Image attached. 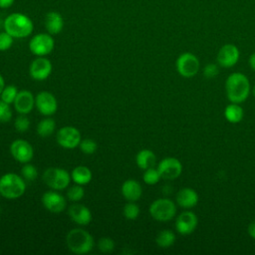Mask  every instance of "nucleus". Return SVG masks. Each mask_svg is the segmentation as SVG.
I'll return each mask as SVG.
<instances>
[{"label": "nucleus", "mask_w": 255, "mask_h": 255, "mask_svg": "<svg viewBox=\"0 0 255 255\" xmlns=\"http://www.w3.org/2000/svg\"><path fill=\"white\" fill-rule=\"evenodd\" d=\"M250 88L248 78L239 72L231 73L225 82L226 96L231 103H243L249 96Z\"/></svg>", "instance_id": "obj_1"}, {"label": "nucleus", "mask_w": 255, "mask_h": 255, "mask_svg": "<svg viewBox=\"0 0 255 255\" xmlns=\"http://www.w3.org/2000/svg\"><path fill=\"white\" fill-rule=\"evenodd\" d=\"M56 139L59 145L69 149L77 147L82 140L79 129L71 126L61 128L57 132Z\"/></svg>", "instance_id": "obj_9"}, {"label": "nucleus", "mask_w": 255, "mask_h": 255, "mask_svg": "<svg viewBox=\"0 0 255 255\" xmlns=\"http://www.w3.org/2000/svg\"><path fill=\"white\" fill-rule=\"evenodd\" d=\"M35 106L43 116H52L58 109L56 98L50 92H40L35 98Z\"/></svg>", "instance_id": "obj_14"}, {"label": "nucleus", "mask_w": 255, "mask_h": 255, "mask_svg": "<svg viewBox=\"0 0 255 255\" xmlns=\"http://www.w3.org/2000/svg\"><path fill=\"white\" fill-rule=\"evenodd\" d=\"M21 174H22V177L27 180V181H32L34 180L37 175H38V171L36 169V167L33 165V164H30V163H25V165L22 167L21 169Z\"/></svg>", "instance_id": "obj_31"}, {"label": "nucleus", "mask_w": 255, "mask_h": 255, "mask_svg": "<svg viewBox=\"0 0 255 255\" xmlns=\"http://www.w3.org/2000/svg\"><path fill=\"white\" fill-rule=\"evenodd\" d=\"M66 244L73 253L86 254L93 249L94 238L88 231L81 228H74L68 232Z\"/></svg>", "instance_id": "obj_3"}, {"label": "nucleus", "mask_w": 255, "mask_h": 255, "mask_svg": "<svg viewBox=\"0 0 255 255\" xmlns=\"http://www.w3.org/2000/svg\"><path fill=\"white\" fill-rule=\"evenodd\" d=\"M85 195L84 188L80 184H75L68 188L67 191V197L71 201H80Z\"/></svg>", "instance_id": "obj_29"}, {"label": "nucleus", "mask_w": 255, "mask_h": 255, "mask_svg": "<svg viewBox=\"0 0 255 255\" xmlns=\"http://www.w3.org/2000/svg\"><path fill=\"white\" fill-rule=\"evenodd\" d=\"M17 94H18L17 88L15 86L9 85V86H5V88L3 89L0 97H1L2 101L11 105V104L14 103V101L17 97Z\"/></svg>", "instance_id": "obj_28"}, {"label": "nucleus", "mask_w": 255, "mask_h": 255, "mask_svg": "<svg viewBox=\"0 0 255 255\" xmlns=\"http://www.w3.org/2000/svg\"><path fill=\"white\" fill-rule=\"evenodd\" d=\"M157 169L160 173L161 178L167 179V180H173L182 172V164L181 162L172 156L164 157L159 161L157 164Z\"/></svg>", "instance_id": "obj_10"}, {"label": "nucleus", "mask_w": 255, "mask_h": 255, "mask_svg": "<svg viewBox=\"0 0 255 255\" xmlns=\"http://www.w3.org/2000/svg\"><path fill=\"white\" fill-rule=\"evenodd\" d=\"M139 214V207L137 204L134 203V201H128L124 207V215L126 218L129 220L136 219Z\"/></svg>", "instance_id": "obj_30"}, {"label": "nucleus", "mask_w": 255, "mask_h": 255, "mask_svg": "<svg viewBox=\"0 0 255 255\" xmlns=\"http://www.w3.org/2000/svg\"><path fill=\"white\" fill-rule=\"evenodd\" d=\"M253 95H254V97H255V86H254V88H253Z\"/></svg>", "instance_id": "obj_42"}, {"label": "nucleus", "mask_w": 255, "mask_h": 255, "mask_svg": "<svg viewBox=\"0 0 255 255\" xmlns=\"http://www.w3.org/2000/svg\"><path fill=\"white\" fill-rule=\"evenodd\" d=\"M175 67L180 76L184 78H191L199 71L200 63L194 54L185 52L178 56L175 62Z\"/></svg>", "instance_id": "obj_7"}, {"label": "nucleus", "mask_w": 255, "mask_h": 255, "mask_svg": "<svg viewBox=\"0 0 255 255\" xmlns=\"http://www.w3.org/2000/svg\"><path fill=\"white\" fill-rule=\"evenodd\" d=\"M4 88H5V81H4V78L0 75V95H1Z\"/></svg>", "instance_id": "obj_41"}, {"label": "nucleus", "mask_w": 255, "mask_h": 255, "mask_svg": "<svg viewBox=\"0 0 255 255\" xmlns=\"http://www.w3.org/2000/svg\"><path fill=\"white\" fill-rule=\"evenodd\" d=\"M243 116L244 112L242 107L236 103H231L224 110V117L231 124L240 123L243 119Z\"/></svg>", "instance_id": "obj_24"}, {"label": "nucleus", "mask_w": 255, "mask_h": 255, "mask_svg": "<svg viewBox=\"0 0 255 255\" xmlns=\"http://www.w3.org/2000/svg\"><path fill=\"white\" fill-rule=\"evenodd\" d=\"M15 0H0V8L7 9L13 5Z\"/></svg>", "instance_id": "obj_38"}, {"label": "nucleus", "mask_w": 255, "mask_h": 255, "mask_svg": "<svg viewBox=\"0 0 255 255\" xmlns=\"http://www.w3.org/2000/svg\"><path fill=\"white\" fill-rule=\"evenodd\" d=\"M55 128H56L55 121L50 118H47L39 122L37 126V132L41 137H48L54 132Z\"/></svg>", "instance_id": "obj_26"}, {"label": "nucleus", "mask_w": 255, "mask_h": 255, "mask_svg": "<svg viewBox=\"0 0 255 255\" xmlns=\"http://www.w3.org/2000/svg\"><path fill=\"white\" fill-rule=\"evenodd\" d=\"M12 156L21 163L29 162L34 156V150L29 141L25 139H16L10 145Z\"/></svg>", "instance_id": "obj_11"}, {"label": "nucleus", "mask_w": 255, "mask_h": 255, "mask_svg": "<svg viewBox=\"0 0 255 255\" xmlns=\"http://www.w3.org/2000/svg\"><path fill=\"white\" fill-rule=\"evenodd\" d=\"M249 65H250L251 69H252L253 71H255V53L251 54V56H250V58H249Z\"/></svg>", "instance_id": "obj_40"}, {"label": "nucleus", "mask_w": 255, "mask_h": 255, "mask_svg": "<svg viewBox=\"0 0 255 255\" xmlns=\"http://www.w3.org/2000/svg\"><path fill=\"white\" fill-rule=\"evenodd\" d=\"M240 58V52L234 44L223 45L217 53V63L223 68H231L237 64Z\"/></svg>", "instance_id": "obj_12"}, {"label": "nucleus", "mask_w": 255, "mask_h": 255, "mask_svg": "<svg viewBox=\"0 0 255 255\" xmlns=\"http://www.w3.org/2000/svg\"><path fill=\"white\" fill-rule=\"evenodd\" d=\"M199 197L197 192L190 187H185L181 188L177 193H176V203L178 206L189 209L195 206L198 203Z\"/></svg>", "instance_id": "obj_18"}, {"label": "nucleus", "mask_w": 255, "mask_h": 255, "mask_svg": "<svg viewBox=\"0 0 255 255\" xmlns=\"http://www.w3.org/2000/svg\"><path fill=\"white\" fill-rule=\"evenodd\" d=\"M98 248L103 253H110L115 248V242L110 237H103L98 242Z\"/></svg>", "instance_id": "obj_35"}, {"label": "nucleus", "mask_w": 255, "mask_h": 255, "mask_svg": "<svg viewBox=\"0 0 255 255\" xmlns=\"http://www.w3.org/2000/svg\"><path fill=\"white\" fill-rule=\"evenodd\" d=\"M26 190L25 179L14 172H8L0 177V194L7 199H16Z\"/></svg>", "instance_id": "obj_4"}, {"label": "nucleus", "mask_w": 255, "mask_h": 255, "mask_svg": "<svg viewBox=\"0 0 255 255\" xmlns=\"http://www.w3.org/2000/svg\"><path fill=\"white\" fill-rule=\"evenodd\" d=\"M79 146H80L81 150L86 154H92L98 148L97 142L92 138H85V139L81 140Z\"/></svg>", "instance_id": "obj_32"}, {"label": "nucleus", "mask_w": 255, "mask_h": 255, "mask_svg": "<svg viewBox=\"0 0 255 255\" xmlns=\"http://www.w3.org/2000/svg\"><path fill=\"white\" fill-rule=\"evenodd\" d=\"M41 201L44 207L53 213H60L67 206L66 198L62 194L52 190L45 192L41 197Z\"/></svg>", "instance_id": "obj_16"}, {"label": "nucleus", "mask_w": 255, "mask_h": 255, "mask_svg": "<svg viewBox=\"0 0 255 255\" xmlns=\"http://www.w3.org/2000/svg\"><path fill=\"white\" fill-rule=\"evenodd\" d=\"M14 38L5 30L0 32V51H7L13 45Z\"/></svg>", "instance_id": "obj_36"}, {"label": "nucleus", "mask_w": 255, "mask_h": 255, "mask_svg": "<svg viewBox=\"0 0 255 255\" xmlns=\"http://www.w3.org/2000/svg\"><path fill=\"white\" fill-rule=\"evenodd\" d=\"M44 182L54 190H62L68 187L71 180V174L64 168L48 167L42 176Z\"/></svg>", "instance_id": "obj_5"}, {"label": "nucleus", "mask_w": 255, "mask_h": 255, "mask_svg": "<svg viewBox=\"0 0 255 255\" xmlns=\"http://www.w3.org/2000/svg\"><path fill=\"white\" fill-rule=\"evenodd\" d=\"M122 194L128 201L135 202L142 194L141 185L134 179H128L122 185Z\"/></svg>", "instance_id": "obj_21"}, {"label": "nucleus", "mask_w": 255, "mask_h": 255, "mask_svg": "<svg viewBox=\"0 0 255 255\" xmlns=\"http://www.w3.org/2000/svg\"><path fill=\"white\" fill-rule=\"evenodd\" d=\"M219 74V69L218 66L214 63H209L207 64L204 69H203V76L206 79H212L216 77Z\"/></svg>", "instance_id": "obj_37"}, {"label": "nucleus", "mask_w": 255, "mask_h": 255, "mask_svg": "<svg viewBox=\"0 0 255 255\" xmlns=\"http://www.w3.org/2000/svg\"><path fill=\"white\" fill-rule=\"evenodd\" d=\"M12 118V110L10 104L0 100V123H8Z\"/></svg>", "instance_id": "obj_34"}, {"label": "nucleus", "mask_w": 255, "mask_h": 255, "mask_svg": "<svg viewBox=\"0 0 255 255\" xmlns=\"http://www.w3.org/2000/svg\"><path fill=\"white\" fill-rule=\"evenodd\" d=\"M155 242L160 248H168L174 244L175 234L169 229H163L157 233Z\"/></svg>", "instance_id": "obj_25"}, {"label": "nucleus", "mask_w": 255, "mask_h": 255, "mask_svg": "<svg viewBox=\"0 0 255 255\" xmlns=\"http://www.w3.org/2000/svg\"><path fill=\"white\" fill-rule=\"evenodd\" d=\"M156 161V156L150 149H141L137 152L135 156V162L137 166L141 169H147L153 167Z\"/></svg>", "instance_id": "obj_22"}, {"label": "nucleus", "mask_w": 255, "mask_h": 255, "mask_svg": "<svg viewBox=\"0 0 255 255\" xmlns=\"http://www.w3.org/2000/svg\"><path fill=\"white\" fill-rule=\"evenodd\" d=\"M29 73L32 79L44 81L52 73V63L45 57H37L32 61L29 67Z\"/></svg>", "instance_id": "obj_13"}, {"label": "nucleus", "mask_w": 255, "mask_h": 255, "mask_svg": "<svg viewBox=\"0 0 255 255\" xmlns=\"http://www.w3.org/2000/svg\"><path fill=\"white\" fill-rule=\"evenodd\" d=\"M160 178H161L160 173L157 168H154V166L145 169L143 176H142L143 181L148 185H153V184L157 183Z\"/></svg>", "instance_id": "obj_27"}, {"label": "nucleus", "mask_w": 255, "mask_h": 255, "mask_svg": "<svg viewBox=\"0 0 255 255\" xmlns=\"http://www.w3.org/2000/svg\"><path fill=\"white\" fill-rule=\"evenodd\" d=\"M55 46V41L49 33H39L33 36L29 42V49L32 54L44 57L50 54Z\"/></svg>", "instance_id": "obj_8"}, {"label": "nucleus", "mask_w": 255, "mask_h": 255, "mask_svg": "<svg viewBox=\"0 0 255 255\" xmlns=\"http://www.w3.org/2000/svg\"><path fill=\"white\" fill-rule=\"evenodd\" d=\"M198 224V218L192 211L181 212L175 220V229L181 235L191 234Z\"/></svg>", "instance_id": "obj_15"}, {"label": "nucleus", "mask_w": 255, "mask_h": 255, "mask_svg": "<svg viewBox=\"0 0 255 255\" xmlns=\"http://www.w3.org/2000/svg\"><path fill=\"white\" fill-rule=\"evenodd\" d=\"M71 178L77 184L86 185L92 180V171L87 166L79 165L72 170Z\"/></svg>", "instance_id": "obj_23"}, {"label": "nucleus", "mask_w": 255, "mask_h": 255, "mask_svg": "<svg viewBox=\"0 0 255 255\" xmlns=\"http://www.w3.org/2000/svg\"><path fill=\"white\" fill-rule=\"evenodd\" d=\"M149 214L157 221H169L176 214L175 203L168 198H158L150 204Z\"/></svg>", "instance_id": "obj_6"}, {"label": "nucleus", "mask_w": 255, "mask_h": 255, "mask_svg": "<svg viewBox=\"0 0 255 255\" xmlns=\"http://www.w3.org/2000/svg\"><path fill=\"white\" fill-rule=\"evenodd\" d=\"M44 25L49 34L57 35L64 28V19L57 11H50L45 16Z\"/></svg>", "instance_id": "obj_20"}, {"label": "nucleus", "mask_w": 255, "mask_h": 255, "mask_svg": "<svg viewBox=\"0 0 255 255\" xmlns=\"http://www.w3.org/2000/svg\"><path fill=\"white\" fill-rule=\"evenodd\" d=\"M15 110L22 115H28L31 113L35 106V97L34 95L27 90H23L18 92L17 97L14 101Z\"/></svg>", "instance_id": "obj_17"}, {"label": "nucleus", "mask_w": 255, "mask_h": 255, "mask_svg": "<svg viewBox=\"0 0 255 255\" xmlns=\"http://www.w3.org/2000/svg\"><path fill=\"white\" fill-rule=\"evenodd\" d=\"M3 26L13 38H26L32 34L34 29L31 18L19 12L9 14L4 19Z\"/></svg>", "instance_id": "obj_2"}, {"label": "nucleus", "mask_w": 255, "mask_h": 255, "mask_svg": "<svg viewBox=\"0 0 255 255\" xmlns=\"http://www.w3.org/2000/svg\"><path fill=\"white\" fill-rule=\"evenodd\" d=\"M15 128L17 131L19 132H25L29 129L30 128V121L29 119L26 117V115H22L20 114V116H18L15 120L14 123Z\"/></svg>", "instance_id": "obj_33"}, {"label": "nucleus", "mask_w": 255, "mask_h": 255, "mask_svg": "<svg viewBox=\"0 0 255 255\" xmlns=\"http://www.w3.org/2000/svg\"><path fill=\"white\" fill-rule=\"evenodd\" d=\"M247 231H248V234H249L253 239H255V221H252V222L248 225Z\"/></svg>", "instance_id": "obj_39"}, {"label": "nucleus", "mask_w": 255, "mask_h": 255, "mask_svg": "<svg viewBox=\"0 0 255 255\" xmlns=\"http://www.w3.org/2000/svg\"><path fill=\"white\" fill-rule=\"evenodd\" d=\"M69 215L71 219L79 225H88L92 220L90 209L83 204H73L70 206Z\"/></svg>", "instance_id": "obj_19"}]
</instances>
